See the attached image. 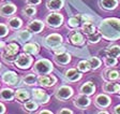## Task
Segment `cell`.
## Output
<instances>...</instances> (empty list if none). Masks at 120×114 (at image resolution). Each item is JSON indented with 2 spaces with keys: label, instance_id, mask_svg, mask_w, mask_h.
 Here are the masks:
<instances>
[{
  "label": "cell",
  "instance_id": "obj_1",
  "mask_svg": "<svg viewBox=\"0 0 120 114\" xmlns=\"http://www.w3.org/2000/svg\"><path fill=\"white\" fill-rule=\"evenodd\" d=\"M102 38L108 41H116L120 39V20L115 17L105 18L99 26Z\"/></svg>",
  "mask_w": 120,
  "mask_h": 114
},
{
  "label": "cell",
  "instance_id": "obj_2",
  "mask_svg": "<svg viewBox=\"0 0 120 114\" xmlns=\"http://www.w3.org/2000/svg\"><path fill=\"white\" fill-rule=\"evenodd\" d=\"M32 70L38 75H45V74L52 73V71L54 70V67H52V63L50 60L46 58H42L39 59L34 63V66L32 67Z\"/></svg>",
  "mask_w": 120,
  "mask_h": 114
},
{
  "label": "cell",
  "instance_id": "obj_3",
  "mask_svg": "<svg viewBox=\"0 0 120 114\" xmlns=\"http://www.w3.org/2000/svg\"><path fill=\"white\" fill-rule=\"evenodd\" d=\"M19 51V46L14 42L7 44L3 48V52L1 54V57L5 63H14L17 58V53Z\"/></svg>",
  "mask_w": 120,
  "mask_h": 114
},
{
  "label": "cell",
  "instance_id": "obj_4",
  "mask_svg": "<svg viewBox=\"0 0 120 114\" xmlns=\"http://www.w3.org/2000/svg\"><path fill=\"white\" fill-rule=\"evenodd\" d=\"M73 95H74L73 88L68 85H62L55 90V97L60 101H67L72 98Z\"/></svg>",
  "mask_w": 120,
  "mask_h": 114
},
{
  "label": "cell",
  "instance_id": "obj_5",
  "mask_svg": "<svg viewBox=\"0 0 120 114\" xmlns=\"http://www.w3.org/2000/svg\"><path fill=\"white\" fill-rule=\"evenodd\" d=\"M63 20L64 18H63L62 14L57 13V12H52L46 16L45 23L50 28H59L63 24Z\"/></svg>",
  "mask_w": 120,
  "mask_h": 114
},
{
  "label": "cell",
  "instance_id": "obj_6",
  "mask_svg": "<svg viewBox=\"0 0 120 114\" xmlns=\"http://www.w3.org/2000/svg\"><path fill=\"white\" fill-rule=\"evenodd\" d=\"M32 63H33V59H32V57H31V55H29V54H27V53L18 55L16 60L14 61L15 67H17L18 69H22V70L30 68V66L32 65Z\"/></svg>",
  "mask_w": 120,
  "mask_h": 114
},
{
  "label": "cell",
  "instance_id": "obj_7",
  "mask_svg": "<svg viewBox=\"0 0 120 114\" xmlns=\"http://www.w3.org/2000/svg\"><path fill=\"white\" fill-rule=\"evenodd\" d=\"M102 79L105 82H120V71L112 68H106L102 72Z\"/></svg>",
  "mask_w": 120,
  "mask_h": 114
},
{
  "label": "cell",
  "instance_id": "obj_8",
  "mask_svg": "<svg viewBox=\"0 0 120 114\" xmlns=\"http://www.w3.org/2000/svg\"><path fill=\"white\" fill-rule=\"evenodd\" d=\"M32 97L35 101L39 104H41V106L48 103V101H49V95L42 88H33Z\"/></svg>",
  "mask_w": 120,
  "mask_h": 114
},
{
  "label": "cell",
  "instance_id": "obj_9",
  "mask_svg": "<svg viewBox=\"0 0 120 114\" xmlns=\"http://www.w3.org/2000/svg\"><path fill=\"white\" fill-rule=\"evenodd\" d=\"M73 104H74L77 109L86 110L88 106L91 104V99H90L89 96H87V95L79 94L78 96L74 97V99H73Z\"/></svg>",
  "mask_w": 120,
  "mask_h": 114
},
{
  "label": "cell",
  "instance_id": "obj_10",
  "mask_svg": "<svg viewBox=\"0 0 120 114\" xmlns=\"http://www.w3.org/2000/svg\"><path fill=\"white\" fill-rule=\"evenodd\" d=\"M62 41H63V38L62 35H59V33H50L48 35L46 38H45V43L48 47L50 48H56L58 46H60L62 44Z\"/></svg>",
  "mask_w": 120,
  "mask_h": 114
},
{
  "label": "cell",
  "instance_id": "obj_11",
  "mask_svg": "<svg viewBox=\"0 0 120 114\" xmlns=\"http://www.w3.org/2000/svg\"><path fill=\"white\" fill-rule=\"evenodd\" d=\"M68 39L73 45L76 46H82L85 44V37L80 31L77 30H72L69 35H68Z\"/></svg>",
  "mask_w": 120,
  "mask_h": 114
},
{
  "label": "cell",
  "instance_id": "obj_12",
  "mask_svg": "<svg viewBox=\"0 0 120 114\" xmlns=\"http://www.w3.org/2000/svg\"><path fill=\"white\" fill-rule=\"evenodd\" d=\"M57 83V78L52 74H45V75H39L38 78V84L42 87H52Z\"/></svg>",
  "mask_w": 120,
  "mask_h": 114
},
{
  "label": "cell",
  "instance_id": "obj_13",
  "mask_svg": "<svg viewBox=\"0 0 120 114\" xmlns=\"http://www.w3.org/2000/svg\"><path fill=\"white\" fill-rule=\"evenodd\" d=\"M112 103V99L108 95L105 94H99L94 98V104L99 109H106Z\"/></svg>",
  "mask_w": 120,
  "mask_h": 114
},
{
  "label": "cell",
  "instance_id": "obj_14",
  "mask_svg": "<svg viewBox=\"0 0 120 114\" xmlns=\"http://www.w3.org/2000/svg\"><path fill=\"white\" fill-rule=\"evenodd\" d=\"M1 79L4 84L11 85V86H14L19 82V78H18L17 73H15L14 71H5L1 76Z\"/></svg>",
  "mask_w": 120,
  "mask_h": 114
},
{
  "label": "cell",
  "instance_id": "obj_15",
  "mask_svg": "<svg viewBox=\"0 0 120 114\" xmlns=\"http://www.w3.org/2000/svg\"><path fill=\"white\" fill-rule=\"evenodd\" d=\"M16 10H17V8L14 3L5 2L0 5V15L3 17H9V16H12L13 14H15Z\"/></svg>",
  "mask_w": 120,
  "mask_h": 114
},
{
  "label": "cell",
  "instance_id": "obj_16",
  "mask_svg": "<svg viewBox=\"0 0 120 114\" xmlns=\"http://www.w3.org/2000/svg\"><path fill=\"white\" fill-rule=\"evenodd\" d=\"M64 78L67 81L75 83V82H78L80 79H82V74L79 70L77 71V69L71 68V69H68V70L64 72Z\"/></svg>",
  "mask_w": 120,
  "mask_h": 114
},
{
  "label": "cell",
  "instance_id": "obj_17",
  "mask_svg": "<svg viewBox=\"0 0 120 114\" xmlns=\"http://www.w3.org/2000/svg\"><path fill=\"white\" fill-rule=\"evenodd\" d=\"M102 89L106 94H119L120 83L118 82H105L102 86Z\"/></svg>",
  "mask_w": 120,
  "mask_h": 114
},
{
  "label": "cell",
  "instance_id": "obj_18",
  "mask_svg": "<svg viewBox=\"0 0 120 114\" xmlns=\"http://www.w3.org/2000/svg\"><path fill=\"white\" fill-rule=\"evenodd\" d=\"M44 27H45V24L40 20H31L27 25V29L32 33H40L44 29Z\"/></svg>",
  "mask_w": 120,
  "mask_h": 114
},
{
  "label": "cell",
  "instance_id": "obj_19",
  "mask_svg": "<svg viewBox=\"0 0 120 114\" xmlns=\"http://www.w3.org/2000/svg\"><path fill=\"white\" fill-rule=\"evenodd\" d=\"M95 93V85L92 83V82H86L79 87V94H84L87 95V96H92Z\"/></svg>",
  "mask_w": 120,
  "mask_h": 114
},
{
  "label": "cell",
  "instance_id": "obj_20",
  "mask_svg": "<svg viewBox=\"0 0 120 114\" xmlns=\"http://www.w3.org/2000/svg\"><path fill=\"white\" fill-rule=\"evenodd\" d=\"M54 60L58 65L65 66V65H68L71 61V55L69 53H67V52H63V53H60V54H55Z\"/></svg>",
  "mask_w": 120,
  "mask_h": 114
},
{
  "label": "cell",
  "instance_id": "obj_21",
  "mask_svg": "<svg viewBox=\"0 0 120 114\" xmlns=\"http://www.w3.org/2000/svg\"><path fill=\"white\" fill-rule=\"evenodd\" d=\"M64 5V0H48L46 3V7L52 12L60 11Z\"/></svg>",
  "mask_w": 120,
  "mask_h": 114
},
{
  "label": "cell",
  "instance_id": "obj_22",
  "mask_svg": "<svg viewBox=\"0 0 120 114\" xmlns=\"http://www.w3.org/2000/svg\"><path fill=\"white\" fill-rule=\"evenodd\" d=\"M119 0H100V7L106 11L115 10L118 7Z\"/></svg>",
  "mask_w": 120,
  "mask_h": 114
},
{
  "label": "cell",
  "instance_id": "obj_23",
  "mask_svg": "<svg viewBox=\"0 0 120 114\" xmlns=\"http://www.w3.org/2000/svg\"><path fill=\"white\" fill-rule=\"evenodd\" d=\"M15 98V91L11 88H3L0 90V100L11 101Z\"/></svg>",
  "mask_w": 120,
  "mask_h": 114
},
{
  "label": "cell",
  "instance_id": "obj_24",
  "mask_svg": "<svg viewBox=\"0 0 120 114\" xmlns=\"http://www.w3.org/2000/svg\"><path fill=\"white\" fill-rule=\"evenodd\" d=\"M29 98H30V94H29V91L26 90V89L19 88L15 91V99H16V101L24 103V102L27 101Z\"/></svg>",
  "mask_w": 120,
  "mask_h": 114
},
{
  "label": "cell",
  "instance_id": "obj_25",
  "mask_svg": "<svg viewBox=\"0 0 120 114\" xmlns=\"http://www.w3.org/2000/svg\"><path fill=\"white\" fill-rule=\"evenodd\" d=\"M38 78H39V75L37 73H28L22 76V82L28 86H33V85L38 84Z\"/></svg>",
  "mask_w": 120,
  "mask_h": 114
},
{
  "label": "cell",
  "instance_id": "obj_26",
  "mask_svg": "<svg viewBox=\"0 0 120 114\" xmlns=\"http://www.w3.org/2000/svg\"><path fill=\"white\" fill-rule=\"evenodd\" d=\"M40 51V46L38 45L37 43H27L24 45V52L29 55H37Z\"/></svg>",
  "mask_w": 120,
  "mask_h": 114
},
{
  "label": "cell",
  "instance_id": "obj_27",
  "mask_svg": "<svg viewBox=\"0 0 120 114\" xmlns=\"http://www.w3.org/2000/svg\"><path fill=\"white\" fill-rule=\"evenodd\" d=\"M106 55L112 56V57H120V45H117V44H114V45H109L107 46L106 51H105Z\"/></svg>",
  "mask_w": 120,
  "mask_h": 114
},
{
  "label": "cell",
  "instance_id": "obj_28",
  "mask_svg": "<svg viewBox=\"0 0 120 114\" xmlns=\"http://www.w3.org/2000/svg\"><path fill=\"white\" fill-rule=\"evenodd\" d=\"M80 29H82V33H85L86 35H91V33L95 32V26L92 24V22H87V23L82 24V26H80Z\"/></svg>",
  "mask_w": 120,
  "mask_h": 114
},
{
  "label": "cell",
  "instance_id": "obj_29",
  "mask_svg": "<svg viewBox=\"0 0 120 114\" xmlns=\"http://www.w3.org/2000/svg\"><path fill=\"white\" fill-rule=\"evenodd\" d=\"M39 106L40 104L38 103L35 100H29L28 99L27 101L24 102V109L28 112H35L38 110V108H39Z\"/></svg>",
  "mask_w": 120,
  "mask_h": 114
},
{
  "label": "cell",
  "instance_id": "obj_30",
  "mask_svg": "<svg viewBox=\"0 0 120 114\" xmlns=\"http://www.w3.org/2000/svg\"><path fill=\"white\" fill-rule=\"evenodd\" d=\"M8 26L11 28V29H14V30H17L22 26V20L18 17H12L9 20L8 22Z\"/></svg>",
  "mask_w": 120,
  "mask_h": 114
},
{
  "label": "cell",
  "instance_id": "obj_31",
  "mask_svg": "<svg viewBox=\"0 0 120 114\" xmlns=\"http://www.w3.org/2000/svg\"><path fill=\"white\" fill-rule=\"evenodd\" d=\"M104 65L106 68H114V67H116L118 65V59L116 58V57H112V56H108L106 55L104 57Z\"/></svg>",
  "mask_w": 120,
  "mask_h": 114
},
{
  "label": "cell",
  "instance_id": "obj_32",
  "mask_svg": "<svg viewBox=\"0 0 120 114\" xmlns=\"http://www.w3.org/2000/svg\"><path fill=\"white\" fill-rule=\"evenodd\" d=\"M87 37H88V38H87L88 42H89V43H91V44L99 43V42L101 41V38H102V35H101L100 31H95V32L91 33V35H87Z\"/></svg>",
  "mask_w": 120,
  "mask_h": 114
},
{
  "label": "cell",
  "instance_id": "obj_33",
  "mask_svg": "<svg viewBox=\"0 0 120 114\" xmlns=\"http://www.w3.org/2000/svg\"><path fill=\"white\" fill-rule=\"evenodd\" d=\"M17 38L19 39L20 41H22V42H25V41H28L31 39V37H32V32H30L29 30H20L17 32Z\"/></svg>",
  "mask_w": 120,
  "mask_h": 114
},
{
  "label": "cell",
  "instance_id": "obj_34",
  "mask_svg": "<svg viewBox=\"0 0 120 114\" xmlns=\"http://www.w3.org/2000/svg\"><path fill=\"white\" fill-rule=\"evenodd\" d=\"M90 63V67H91V70H97L101 67L102 65V60H101L99 57H91V58L88 59Z\"/></svg>",
  "mask_w": 120,
  "mask_h": 114
},
{
  "label": "cell",
  "instance_id": "obj_35",
  "mask_svg": "<svg viewBox=\"0 0 120 114\" xmlns=\"http://www.w3.org/2000/svg\"><path fill=\"white\" fill-rule=\"evenodd\" d=\"M77 69L80 72H88L89 70H91V67L88 60H80L77 63Z\"/></svg>",
  "mask_w": 120,
  "mask_h": 114
},
{
  "label": "cell",
  "instance_id": "obj_36",
  "mask_svg": "<svg viewBox=\"0 0 120 114\" xmlns=\"http://www.w3.org/2000/svg\"><path fill=\"white\" fill-rule=\"evenodd\" d=\"M22 14L27 16V17H32V16H34L37 14V9L33 5H28L22 10Z\"/></svg>",
  "mask_w": 120,
  "mask_h": 114
},
{
  "label": "cell",
  "instance_id": "obj_37",
  "mask_svg": "<svg viewBox=\"0 0 120 114\" xmlns=\"http://www.w3.org/2000/svg\"><path fill=\"white\" fill-rule=\"evenodd\" d=\"M9 33V27L5 24H0V38H4Z\"/></svg>",
  "mask_w": 120,
  "mask_h": 114
},
{
  "label": "cell",
  "instance_id": "obj_38",
  "mask_svg": "<svg viewBox=\"0 0 120 114\" xmlns=\"http://www.w3.org/2000/svg\"><path fill=\"white\" fill-rule=\"evenodd\" d=\"M54 51V53L55 54H60V53H63V52H65V47L64 46H58V47H56V48H54L52 50Z\"/></svg>",
  "mask_w": 120,
  "mask_h": 114
},
{
  "label": "cell",
  "instance_id": "obj_39",
  "mask_svg": "<svg viewBox=\"0 0 120 114\" xmlns=\"http://www.w3.org/2000/svg\"><path fill=\"white\" fill-rule=\"evenodd\" d=\"M26 3L28 5H38L41 3V0H26Z\"/></svg>",
  "mask_w": 120,
  "mask_h": 114
},
{
  "label": "cell",
  "instance_id": "obj_40",
  "mask_svg": "<svg viewBox=\"0 0 120 114\" xmlns=\"http://www.w3.org/2000/svg\"><path fill=\"white\" fill-rule=\"evenodd\" d=\"M58 113H59V114H73V111H72V110H69L68 108H63V109L59 110V111H58Z\"/></svg>",
  "mask_w": 120,
  "mask_h": 114
},
{
  "label": "cell",
  "instance_id": "obj_41",
  "mask_svg": "<svg viewBox=\"0 0 120 114\" xmlns=\"http://www.w3.org/2000/svg\"><path fill=\"white\" fill-rule=\"evenodd\" d=\"M112 113L115 114H120V104H117V106L114 108V110H112Z\"/></svg>",
  "mask_w": 120,
  "mask_h": 114
},
{
  "label": "cell",
  "instance_id": "obj_42",
  "mask_svg": "<svg viewBox=\"0 0 120 114\" xmlns=\"http://www.w3.org/2000/svg\"><path fill=\"white\" fill-rule=\"evenodd\" d=\"M5 113V106L2 103H0V114Z\"/></svg>",
  "mask_w": 120,
  "mask_h": 114
},
{
  "label": "cell",
  "instance_id": "obj_43",
  "mask_svg": "<svg viewBox=\"0 0 120 114\" xmlns=\"http://www.w3.org/2000/svg\"><path fill=\"white\" fill-rule=\"evenodd\" d=\"M40 114H43V113H47V114H52V111H48V110H41L40 112H39Z\"/></svg>",
  "mask_w": 120,
  "mask_h": 114
},
{
  "label": "cell",
  "instance_id": "obj_44",
  "mask_svg": "<svg viewBox=\"0 0 120 114\" xmlns=\"http://www.w3.org/2000/svg\"><path fill=\"white\" fill-rule=\"evenodd\" d=\"M5 46V43L3 42V41H0V50H3Z\"/></svg>",
  "mask_w": 120,
  "mask_h": 114
},
{
  "label": "cell",
  "instance_id": "obj_45",
  "mask_svg": "<svg viewBox=\"0 0 120 114\" xmlns=\"http://www.w3.org/2000/svg\"><path fill=\"white\" fill-rule=\"evenodd\" d=\"M99 113H100V114H102V113H104V114H107L108 112H107V111H99Z\"/></svg>",
  "mask_w": 120,
  "mask_h": 114
},
{
  "label": "cell",
  "instance_id": "obj_46",
  "mask_svg": "<svg viewBox=\"0 0 120 114\" xmlns=\"http://www.w3.org/2000/svg\"><path fill=\"white\" fill-rule=\"evenodd\" d=\"M0 69H1V63H0Z\"/></svg>",
  "mask_w": 120,
  "mask_h": 114
},
{
  "label": "cell",
  "instance_id": "obj_47",
  "mask_svg": "<svg viewBox=\"0 0 120 114\" xmlns=\"http://www.w3.org/2000/svg\"><path fill=\"white\" fill-rule=\"evenodd\" d=\"M119 96H120V93H119Z\"/></svg>",
  "mask_w": 120,
  "mask_h": 114
},
{
  "label": "cell",
  "instance_id": "obj_48",
  "mask_svg": "<svg viewBox=\"0 0 120 114\" xmlns=\"http://www.w3.org/2000/svg\"><path fill=\"white\" fill-rule=\"evenodd\" d=\"M119 1H120V0H119Z\"/></svg>",
  "mask_w": 120,
  "mask_h": 114
}]
</instances>
